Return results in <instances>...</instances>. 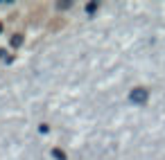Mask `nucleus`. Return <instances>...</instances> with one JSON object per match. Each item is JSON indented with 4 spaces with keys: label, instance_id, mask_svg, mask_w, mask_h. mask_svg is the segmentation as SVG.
Returning <instances> with one entry per match:
<instances>
[{
    "label": "nucleus",
    "instance_id": "nucleus-1",
    "mask_svg": "<svg viewBox=\"0 0 165 160\" xmlns=\"http://www.w3.org/2000/svg\"><path fill=\"white\" fill-rule=\"evenodd\" d=\"M134 99H145V90H136V93H134Z\"/></svg>",
    "mask_w": 165,
    "mask_h": 160
}]
</instances>
